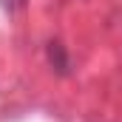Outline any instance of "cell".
Listing matches in <instances>:
<instances>
[{"label":"cell","mask_w":122,"mask_h":122,"mask_svg":"<svg viewBox=\"0 0 122 122\" xmlns=\"http://www.w3.org/2000/svg\"><path fill=\"white\" fill-rule=\"evenodd\" d=\"M46 60H48V65H51L60 77H68V74H71V57H68V51H65L62 43L51 40V43L46 46Z\"/></svg>","instance_id":"1"}]
</instances>
